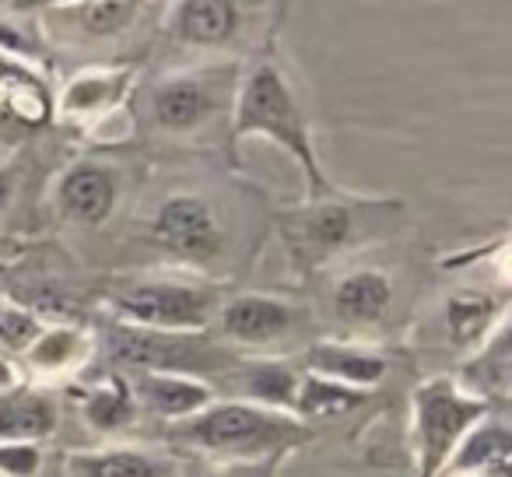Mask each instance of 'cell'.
<instances>
[{
    "label": "cell",
    "instance_id": "obj_1",
    "mask_svg": "<svg viewBox=\"0 0 512 477\" xmlns=\"http://www.w3.org/2000/svg\"><path fill=\"white\" fill-rule=\"evenodd\" d=\"M404 221L407 204L400 197H365L337 186L323 197H306L299 207L281 211L278 235L292 267L309 278L397 235Z\"/></svg>",
    "mask_w": 512,
    "mask_h": 477
},
{
    "label": "cell",
    "instance_id": "obj_2",
    "mask_svg": "<svg viewBox=\"0 0 512 477\" xmlns=\"http://www.w3.org/2000/svg\"><path fill=\"white\" fill-rule=\"evenodd\" d=\"M176 449L214 463H281L309 442V425L295 414L218 397L200 414L169 428Z\"/></svg>",
    "mask_w": 512,
    "mask_h": 477
},
{
    "label": "cell",
    "instance_id": "obj_3",
    "mask_svg": "<svg viewBox=\"0 0 512 477\" xmlns=\"http://www.w3.org/2000/svg\"><path fill=\"white\" fill-rule=\"evenodd\" d=\"M271 141L288 158H295L306 176V197H323L337 190L320 162V148L313 141V127L295 95L292 81L285 78L278 64L260 60L239 78L232 99V144L242 141Z\"/></svg>",
    "mask_w": 512,
    "mask_h": 477
},
{
    "label": "cell",
    "instance_id": "obj_4",
    "mask_svg": "<svg viewBox=\"0 0 512 477\" xmlns=\"http://www.w3.org/2000/svg\"><path fill=\"white\" fill-rule=\"evenodd\" d=\"M221 285L197 274H137L109 288L113 323L158 330V334H207L218 313Z\"/></svg>",
    "mask_w": 512,
    "mask_h": 477
},
{
    "label": "cell",
    "instance_id": "obj_5",
    "mask_svg": "<svg viewBox=\"0 0 512 477\" xmlns=\"http://www.w3.org/2000/svg\"><path fill=\"white\" fill-rule=\"evenodd\" d=\"M491 418V404L467 393L453 376L421 379L411 393L414 477H442L470 432Z\"/></svg>",
    "mask_w": 512,
    "mask_h": 477
},
{
    "label": "cell",
    "instance_id": "obj_6",
    "mask_svg": "<svg viewBox=\"0 0 512 477\" xmlns=\"http://www.w3.org/2000/svg\"><path fill=\"white\" fill-rule=\"evenodd\" d=\"M106 351L130 372H186L200 379H207V372H232L239 362L228 355L225 344H204V334H158L127 323L109 327Z\"/></svg>",
    "mask_w": 512,
    "mask_h": 477
},
{
    "label": "cell",
    "instance_id": "obj_7",
    "mask_svg": "<svg viewBox=\"0 0 512 477\" xmlns=\"http://www.w3.org/2000/svg\"><path fill=\"white\" fill-rule=\"evenodd\" d=\"M239 71L211 67V71H176L151 88V120L165 134H197L207 123L232 109Z\"/></svg>",
    "mask_w": 512,
    "mask_h": 477
},
{
    "label": "cell",
    "instance_id": "obj_8",
    "mask_svg": "<svg viewBox=\"0 0 512 477\" xmlns=\"http://www.w3.org/2000/svg\"><path fill=\"white\" fill-rule=\"evenodd\" d=\"M211 327L228 348L267 351L299 337V330L306 327V309L281 295L239 292L221 299Z\"/></svg>",
    "mask_w": 512,
    "mask_h": 477
},
{
    "label": "cell",
    "instance_id": "obj_9",
    "mask_svg": "<svg viewBox=\"0 0 512 477\" xmlns=\"http://www.w3.org/2000/svg\"><path fill=\"white\" fill-rule=\"evenodd\" d=\"M151 239L169 253L172 260L190 267H204L225 253V225L218 211L200 193H172L158 204L151 218Z\"/></svg>",
    "mask_w": 512,
    "mask_h": 477
},
{
    "label": "cell",
    "instance_id": "obj_10",
    "mask_svg": "<svg viewBox=\"0 0 512 477\" xmlns=\"http://www.w3.org/2000/svg\"><path fill=\"white\" fill-rule=\"evenodd\" d=\"M116 204H120V179L106 162H95V158H81V162L67 165L53 183V207L71 225H106Z\"/></svg>",
    "mask_w": 512,
    "mask_h": 477
},
{
    "label": "cell",
    "instance_id": "obj_11",
    "mask_svg": "<svg viewBox=\"0 0 512 477\" xmlns=\"http://www.w3.org/2000/svg\"><path fill=\"white\" fill-rule=\"evenodd\" d=\"M95 348H99V341L81 323H46L15 365L18 372L29 376L25 383H57V379H71L85 372L95 358Z\"/></svg>",
    "mask_w": 512,
    "mask_h": 477
},
{
    "label": "cell",
    "instance_id": "obj_12",
    "mask_svg": "<svg viewBox=\"0 0 512 477\" xmlns=\"http://www.w3.org/2000/svg\"><path fill=\"white\" fill-rule=\"evenodd\" d=\"M123 376L130 379L137 411L165 421L169 428L218 400V386L211 379L186 376V372H123Z\"/></svg>",
    "mask_w": 512,
    "mask_h": 477
},
{
    "label": "cell",
    "instance_id": "obj_13",
    "mask_svg": "<svg viewBox=\"0 0 512 477\" xmlns=\"http://www.w3.org/2000/svg\"><path fill=\"white\" fill-rule=\"evenodd\" d=\"M134 67H92L67 81L60 92H53V116H64L71 123H95L120 113L134 85Z\"/></svg>",
    "mask_w": 512,
    "mask_h": 477
},
{
    "label": "cell",
    "instance_id": "obj_14",
    "mask_svg": "<svg viewBox=\"0 0 512 477\" xmlns=\"http://www.w3.org/2000/svg\"><path fill=\"white\" fill-rule=\"evenodd\" d=\"M397 306V285L379 267H355L344 271L330 288V313L351 330H376L390 320Z\"/></svg>",
    "mask_w": 512,
    "mask_h": 477
},
{
    "label": "cell",
    "instance_id": "obj_15",
    "mask_svg": "<svg viewBox=\"0 0 512 477\" xmlns=\"http://www.w3.org/2000/svg\"><path fill=\"white\" fill-rule=\"evenodd\" d=\"M299 369L309 372V376L334 379V383H341V386L369 393L386 379L390 362H386L383 351L365 348V344H355V341H316L302 351Z\"/></svg>",
    "mask_w": 512,
    "mask_h": 477
},
{
    "label": "cell",
    "instance_id": "obj_16",
    "mask_svg": "<svg viewBox=\"0 0 512 477\" xmlns=\"http://www.w3.org/2000/svg\"><path fill=\"white\" fill-rule=\"evenodd\" d=\"M64 477H179L169 453L130 442H109L99 449H74L64 456Z\"/></svg>",
    "mask_w": 512,
    "mask_h": 477
},
{
    "label": "cell",
    "instance_id": "obj_17",
    "mask_svg": "<svg viewBox=\"0 0 512 477\" xmlns=\"http://www.w3.org/2000/svg\"><path fill=\"white\" fill-rule=\"evenodd\" d=\"M299 383H302L299 362H288V358L278 355L242 358L232 369L235 400H246V404L271 407V411H285V414H292Z\"/></svg>",
    "mask_w": 512,
    "mask_h": 477
},
{
    "label": "cell",
    "instance_id": "obj_18",
    "mask_svg": "<svg viewBox=\"0 0 512 477\" xmlns=\"http://www.w3.org/2000/svg\"><path fill=\"white\" fill-rule=\"evenodd\" d=\"M60 428V404L53 393L32 383H15L0 393V442H46Z\"/></svg>",
    "mask_w": 512,
    "mask_h": 477
},
{
    "label": "cell",
    "instance_id": "obj_19",
    "mask_svg": "<svg viewBox=\"0 0 512 477\" xmlns=\"http://www.w3.org/2000/svg\"><path fill=\"white\" fill-rule=\"evenodd\" d=\"M0 106L8 109L25 130H39L53 123V88L18 53L0 50Z\"/></svg>",
    "mask_w": 512,
    "mask_h": 477
},
{
    "label": "cell",
    "instance_id": "obj_20",
    "mask_svg": "<svg viewBox=\"0 0 512 477\" xmlns=\"http://www.w3.org/2000/svg\"><path fill=\"white\" fill-rule=\"evenodd\" d=\"M502 323H509L505 302L481 288H456L442 306V330L449 344L463 355L477 351Z\"/></svg>",
    "mask_w": 512,
    "mask_h": 477
},
{
    "label": "cell",
    "instance_id": "obj_21",
    "mask_svg": "<svg viewBox=\"0 0 512 477\" xmlns=\"http://www.w3.org/2000/svg\"><path fill=\"white\" fill-rule=\"evenodd\" d=\"M509 376H512V348H509V323L495 330L477 351L463 355L460 376H453L467 393L481 400H505L509 397Z\"/></svg>",
    "mask_w": 512,
    "mask_h": 477
},
{
    "label": "cell",
    "instance_id": "obj_22",
    "mask_svg": "<svg viewBox=\"0 0 512 477\" xmlns=\"http://www.w3.org/2000/svg\"><path fill=\"white\" fill-rule=\"evenodd\" d=\"M78 411L85 425L99 435H116L137 421V400L130 390V379L123 372H109L99 383H92L78 400Z\"/></svg>",
    "mask_w": 512,
    "mask_h": 477
},
{
    "label": "cell",
    "instance_id": "obj_23",
    "mask_svg": "<svg viewBox=\"0 0 512 477\" xmlns=\"http://www.w3.org/2000/svg\"><path fill=\"white\" fill-rule=\"evenodd\" d=\"M509 425L495 418H484L474 432L456 449L446 474H477V477H509ZM442 474V477H446Z\"/></svg>",
    "mask_w": 512,
    "mask_h": 477
},
{
    "label": "cell",
    "instance_id": "obj_24",
    "mask_svg": "<svg viewBox=\"0 0 512 477\" xmlns=\"http://www.w3.org/2000/svg\"><path fill=\"white\" fill-rule=\"evenodd\" d=\"M235 29H239L235 0H179L176 36L186 46L214 50V46L232 43Z\"/></svg>",
    "mask_w": 512,
    "mask_h": 477
},
{
    "label": "cell",
    "instance_id": "obj_25",
    "mask_svg": "<svg viewBox=\"0 0 512 477\" xmlns=\"http://www.w3.org/2000/svg\"><path fill=\"white\" fill-rule=\"evenodd\" d=\"M50 11H64L60 18L78 36L109 39L134 25L137 11H141V0H78V4H64V8H50Z\"/></svg>",
    "mask_w": 512,
    "mask_h": 477
},
{
    "label": "cell",
    "instance_id": "obj_26",
    "mask_svg": "<svg viewBox=\"0 0 512 477\" xmlns=\"http://www.w3.org/2000/svg\"><path fill=\"white\" fill-rule=\"evenodd\" d=\"M362 400H365L362 390H351V386H341V383H334V379L302 372L292 414L302 425H309V421H330V418H341V414L355 411Z\"/></svg>",
    "mask_w": 512,
    "mask_h": 477
},
{
    "label": "cell",
    "instance_id": "obj_27",
    "mask_svg": "<svg viewBox=\"0 0 512 477\" xmlns=\"http://www.w3.org/2000/svg\"><path fill=\"white\" fill-rule=\"evenodd\" d=\"M46 327V320L36 313V309L22 306V302L8 299V295H0V351L18 362L25 355L32 341L39 337V330Z\"/></svg>",
    "mask_w": 512,
    "mask_h": 477
},
{
    "label": "cell",
    "instance_id": "obj_28",
    "mask_svg": "<svg viewBox=\"0 0 512 477\" xmlns=\"http://www.w3.org/2000/svg\"><path fill=\"white\" fill-rule=\"evenodd\" d=\"M43 446L39 442H0V477H39Z\"/></svg>",
    "mask_w": 512,
    "mask_h": 477
},
{
    "label": "cell",
    "instance_id": "obj_29",
    "mask_svg": "<svg viewBox=\"0 0 512 477\" xmlns=\"http://www.w3.org/2000/svg\"><path fill=\"white\" fill-rule=\"evenodd\" d=\"M18 179H22V169H18V162H0V218L8 214L11 204H15Z\"/></svg>",
    "mask_w": 512,
    "mask_h": 477
},
{
    "label": "cell",
    "instance_id": "obj_30",
    "mask_svg": "<svg viewBox=\"0 0 512 477\" xmlns=\"http://www.w3.org/2000/svg\"><path fill=\"white\" fill-rule=\"evenodd\" d=\"M29 137V130L22 127V123L15 120V116L8 113V109L0 106V144H8V148H18V144Z\"/></svg>",
    "mask_w": 512,
    "mask_h": 477
},
{
    "label": "cell",
    "instance_id": "obj_31",
    "mask_svg": "<svg viewBox=\"0 0 512 477\" xmlns=\"http://www.w3.org/2000/svg\"><path fill=\"white\" fill-rule=\"evenodd\" d=\"M15 383H22V376H18V365L11 362V358L4 355V351H0V393L11 390Z\"/></svg>",
    "mask_w": 512,
    "mask_h": 477
},
{
    "label": "cell",
    "instance_id": "obj_32",
    "mask_svg": "<svg viewBox=\"0 0 512 477\" xmlns=\"http://www.w3.org/2000/svg\"><path fill=\"white\" fill-rule=\"evenodd\" d=\"M64 4H78V0H15L11 11H50V8H64Z\"/></svg>",
    "mask_w": 512,
    "mask_h": 477
},
{
    "label": "cell",
    "instance_id": "obj_33",
    "mask_svg": "<svg viewBox=\"0 0 512 477\" xmlns=\"http://www.w3.org/2000/svg\"><path fill=\"white\" fill-rule=\"evenodd\" d=\"M0 8H15V0H0Z\"/></svg>",
    "mask_w": 512,
    "mask_h": 477
},
{
    "label": "cell",
    "instance_id": "obj_34",
    "mask_svg": "<svg viewBox=\"0 0 512 477\" xmlns=\"http://www.w3.org/2000/svg\"><path fill=\"white\" fill-rule=\"evenodd\" d=\"M446 477H477V474H446Z\"/></svg>",
    "mask_w": 512,
    "mask_h": 477
},
{
    "label": "cell",
    "instance_id": "obj_35",
    "mask_svg": "<svg viewBox=\"0 0 512 477\" xmlns=\"http://www.w3.org/2000/svg\"><path fill=\"white\" fill-rule=\"evenodd\" d=\"M193 477H218V474H193Z\"/></svg>",
    "mask_w": 512,
    "mask_h": 477
},
{
    "label": "cell",
    "instance_id": "obj_36",
    "mask_svg": "<svg viewBox=\"0 0 512 477\" xmlns=\"http://www.w3.org/2000/svg\"><path fill=\"white\" fill-rule=\"evenodd\" d=\"M267 477H274V467H271V474H267Z\"/></svg>",
    "mask_w": 512,
    "mask_h": 477
}]
</instances>
